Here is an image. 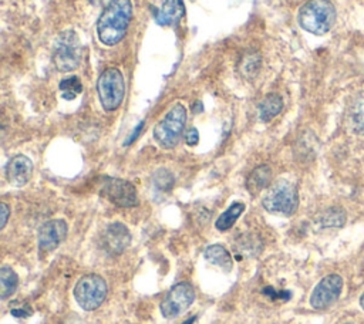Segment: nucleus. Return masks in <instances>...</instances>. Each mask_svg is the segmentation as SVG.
<instances>
[{"mask_svg":"<svg viewBox=\"0 0 364 324\" xmlns=\"http://www.w3.org/2000/svg\"><path fill=\"white\" fill-rule=\"evenodd\" d=\"M132 17L131 0H109L97 21V34L102 44H118L128 28Z\"/></svg>","mask_w":364,"mask_h":324,"instance_id":"obj_1","label":"nucleus"},{"mask_svg":"<svg viewBox=\"0 0 364 324\" xmlns=\"http://www.w3.org/2000/svg\"><path fill=\"white\" fill-rule=\"evenodd\" d=\"M297 20L306 31L323 36L336 21V9L330 0H309L300 7Z\"/></svg>","mask_w":364,"mask_h":324,"instance_id":"obj_2","label":"nucleus"},{"mask_svg":"<svg viewBox=\"0 0 364 324\" xmlns=\"http://www.w3.org/2000/svg\"><path fill=\"white\" fill-rule=\"evenodd\" d=\"M262 205L270 213L291 216L299 206L297 188L291 182L280 179L269 188L262 199Z\"/></svg>","mask_w":364,"mask_h":324,"instance_id":"obj_3","label":"nucleus"},{"mask_svg":"<svg viewBox=\"0 0 364 324\" xmlns=\"http://www.w3.org/2000/svg\"><path fill=\"white\" fill-rule=\"evenodd\" d=\"M186 124V108L175 104L165 117L155 125L154 138L164 149H171L179 142Z\"/></svg>","mask_w":364,"mask_h":324,"instance_id":"obj_4","label":"nucleus"},{"mask_svg":"<svg viewBox=\"0 0 364 324\" xmlns=\"http://www.w3.org/2000/svg\"><path fill=\"white\" fill-rule=\"evenodd\" d=\"M53 61L58 71L75 70L81 61V40L74 30L60 33L53 45Z\"/></svg>","mask_w":364,"mask_h":324,"instance_id":"obj_5","label":"nucleus"},{"mask_svg":"<svg viewBox=\"0 0 364 324\" xmlns=\"http://www.w3.org/2000/svg\"><path fill=\"white\" fill-rule=\"evenodd\" d=\"M97 91L102 108L105 111H115L121 105L125 94L122 72L117 67L105 68L97 81Z\"/></svg>","mask_w":364,"mask_h":324,"instance_id":"obj_6","label":"nucleus"},{"mask_svg":"<svg viewBox=\"0 0 364 324\" xmlns=\"http://www.w3.org/2000/svg\"><path fill=\"white\" fill-rule=\"evenodd\" d=\"M107 283L98 274L81 277L74 287V297L78 306L87 311L97 310L107 297Z\"/></svg>","mask_w":364,"mask_h":324,"instance_id":"obj_7","label":"nucleus"},{"mask_svg":"<svg viewBox=\"0 0 364 324\" xmlns=\"http://www.w3.org/2000/svg\"><path fill=\"white\" fill-rule=\"evenodd\" d=\"M195 301V288L189 283L175 284L161 303V313L165 318H175L185 313Z\"/></svg>","mask_w":364,"mask_h":324,"instance_id":"obj_8","label":"nucleus"},{"mask_svg":"<svg viewBox=\"0 0 364 324\" xmlns=\"http://www.w3.org/2000/svg\"><path fill=\"white\" fill-rule=\"evenodd\" d=\"M101 195L121 207H132L138 205L135 186L125 179L105 178L102 180Z\"/></svg>","mask_w":364,"mask_h":324,"instance_id":"obj_9","label":"nucleus"},{"mask_svg":"<svg viewBox=\"0 0 364 324\" xmlns=\"http://www.w3.org/2000/svg\"><path fill=\"white\" fill-rule=\"evenodd\" d=\"M343 279L338 274H328L321 279L310 296V304L316 310L330 307L341 294Z\"/></svg>","mask_w":364,"mask_h":324,"instance_id":"obj_10","label":"nucleus"},{"mask_svg":"<svg viewBox=\"0 0 364 324\" xmlns=\"http://www.w3.org/2000/svg\"><path fill=\"white\" fill-rule=\"evenodd\" d=\"M68 227L63 219L46 222L38 230V247L41 252L54 250L67 236Z\"/></svg>","mask_w":364,"mask_h":324,"instance_id":"obj_11","label":"nucleus"},{"mask_svg":"<svg viewBox=\"0 0 364 324\" xmlns=\"http://www.w3.org/2000/svg\"><path fill=\"white\" fill-rule=\"evenodd\" d=\"M129 242H131V234L128 227L124 223L114 222L107 226L102 236V243H104V247L111 254L122 253L128 247Z\"/></svg>","mask_w":364,"mask_h":324,"instance_id":"obj_12","label":"nucleus"},{"mask_svg":"<svg viewBox=\"0 0 364 324\" xmlns=\"http://www.w3.org/2000/svg\"><path fill=\"white\" fill-rule=\"evenodd\" d=\"M33 175V162L26 155L13 156L6 166L7 180L14 186L26 185Z\"/></svg>","mask_w":364,"mask_h":324,"instance_id":"obj_13","label":"nucleus"},{"mask_svg":"<svg viewBox=\"0 0 364 324\" xmlns=\"http://www.w3.org/2000/svg\"><path fill=\"white\" fill-rule=\"evenodd\" d=\"M185 14L183 0H164L162 6L155 11V20L161 26H175Z\"/></svg>","mask_w":364,"mask_h":324,"instance_id":"obj_14","label":"nucleus"},{"mask_svg":"<svg viewBox=\"0 0 364 324\" xmlns=\"http://www.w3.org/2000/svg\"><path fill=\"white\" fill-rule=\"evenodd\" d=\"M205 259L213 264L220 267L223 271H230L233 267V260L230 253L222 244H210L205 249Z\"/></svg>","mask_w":364,"mask_h":324,"instance_id":"obj_15","label":"nucleus"},{"mask_svg":"<svg viewBox=\"0 0 364 324\" xmlns=\"http://www.w3.org/2000/svg\"><path fill=\"white\" fill-rule=\"evenodd\" d=\"M272 179V169L269 165H259L257 168H255L247 180H246V188L250 193H257L260 190H263L264 188L269 186Z\"/></svg>","mask_w":364,"mask_h":324,"instance_id":"obj_16","label":"nucleus"},{"mask_svg":"<svg viewBox=\"0 0 364 324\" xmlns=\"http://www.w3.org/2000/svg\"><path fill=\"white\" fill-rule=\"evenodd\" d=\"M282 108H283L282 97L276 92H270L262 99L259 105V117L263 122H269L270 119H273L276 115L280 114Z\"/></svg>","mask_w":364,"mask_h":324,"instance_id":"obj_17","label":"nucleus"},{"mask_svg":"<svg viewBox=\"0 0 364 324\" xmlns=\"http://www.w3.org/2000/svg\"><path fill=\"white\" fill-rule=\"evenodd\" d=\"M245 210V203L242 202H233L218 219H216V229L220 232H225L228 229H230L235 222L239 219V216L243 213Z\"/></svg>","mask_w":364,"mask_h":324,"instance_id":"obj_18","label":"nucleus"},{"mask_svg":"<svg viewBox=\"0 0 364 324\" xmlns=\"http://www.w3.org/2000/svg\"><path fill=\"white\" fill-rule=\"evenodd\" d=\"M17 284H18V277L16 271L9 266H3L0 269V297L3 300L10 297L16 291Z\"/></svg>","mask_w":364,"mask_h":324,"instance_id":"obj_19","label":"nucleus"},{"mask_svg":"<svg viewBox=\"0 0 364 324\" xmlns=\"http://www.w3.org/2000/svg\"><path fill=\"white\" fill-rule=\"evenodd\" d=\"M260 64H262V58H260V55L257 53L246 54V55L242 57V60L239 63L240 74L245 78H253L256 75V72L259 71Z\"/></svg>","mask_w":364,"mask_h":324,"instance_id":"obj_20","label":"nucleus"},{"mask_svg":"<svg viewBox=\"0 0 364 324\" xmlns=\"http://www.w3.org/2000/svg\"><path fill=\"white\" fill-rule=\"evenodd\" d=\"M58 87H60V91H61V97L64 99H68V101L74 99L82 91V84H81V81L77 75H71V77H67V78L61 80Z\"/></svg>","mask_w":364,"mask_h":324,"instance_id":"obj_21","label":"nucleus"},{"mask_svg":"<svg viewBox=\"0 0 364 324\" xmlns=\"http://www.w3.org/2000/svg\"><path fill=\"white\" fill-rule=\"evenodd\" d=\"M353 125L355 132L364 135V95L355 102L354 108H353Z\"/></svg>","mask_w":364,"mask_h":324,"instance_id":"obj_22","label":"nucleus"},{"mask_svg":"<svg viewBox=\"0 0 364 324\" xmlns=\"http://www.w3.org/2000/svg\"><path fill=\"white\" fill-rule=\"evenodd\" d=\"M154 180H155V185H156L159 189H169V188H172V185H173V176H172V173H169V172L165 171V169H159V171L155 173Z\"/></svg>","mask_w":364,"mask_h":324,"instance_id":"obj_23","label":"nucleus"},{"mask_svg":"<svg viewBox=\"0 0 364 324\" xmlns=\"http://www.w3.org/2000/svg\"><path fill=\"white\" fill-rule=\"evenodd\" d=\"M185 142L189 146H195L199 142V132L196 128H189L185 134Z\"/></svg>","mask_w":364,"mask_h":324,"instance_id":"obj_24","label":"nucleus"},{"mask_svg":"<svg viewBox=\"0 0 364 324\" xmlns=\"http://www.w3.org/2000/svg\"><path fill=\"white\" fill-rule=\"evenodd\" d=\"M9 215H10L9 206L4 202H1L0 203V216H1V219H0V229H3L6 226V223L9 220Z\"/></svg>","mask_w":364,"mask_h":324,"instance_id":"obj_25","label":"nucleus"},{"mask_svg":"<svg viewBox=\"0 0 364 324\" xmlns=\"http://www.w3.org/2000/svg\"><path fill=\"white\" fill-rule=\"evenodd\" d=\"M142 126H144V122H139V125H138V128H135V129H134V134H132V135H131V136H129V139H128V141H127V142H125V144H127V145H128V144H131V142H132V141H134V139H135V138H136V136H138V134H139V131H141V129H142Z\"/></svg>","mask_w":364,"mask_h":324,"instance_id":"obj_26","label":"nucleus"},{"mask_svg":"<svg viewBox=\"0 0 364 324\" xmlns=\"http://www.w3.org/2000/svg\"><path fill=\"white\" fill-rule=\"evenodd\" d=\"M193 321H195V317H191L189 320H186V321L182 323V324H193Z\"/></svg>","mask_w":364,"mask_h":324,"instance_id":"obj_27","label":"nucleus"},{"mask_svg":"<svg viewBox=\"0 0 364 324\" xmlns=\"http://www.w3.org/2000/svg\"><path fill=\"white\" fill-rule=\"evenodd\" d=\"M360 304H361V307H363V310H364V294H363L361 298H360Z\"/></svg>","mask_w":364,"mask_h":324,"instance_id":"obj_28","label":"nucleus"},{"mask_svg":"<svg viewBox=\"0 0 364 324\" xmlns=\"http://www.w3.org/2000/svg\"><path fill=\"white\" fill-rule=\"evenodd\" d=\"M347 324H350V323H347Z\"/></svg>","mask_w":364,"mask_h":324,"instance_id":"obj_29","label":"nucleus"}]
</instances>
